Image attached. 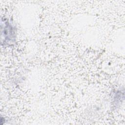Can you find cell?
I'll use <instances>...</instances> for the list:
<instances>
[{"mask_svg": "<svg viewBox=\"0 0 125 125\" xmlns=\"http://www.w3.org/2000/svg\"><path fill=\"white\" fill-rule=\"evenodd\" d=\"M3 27V30L2 29L1 32L3 33V34H1V36H3V39L5 40L12 38V35H13V31L12 29V26L9 24L8 21H5Z\"/></svg>", "mask_w": 125, "mask_h": 125, "instance_id": "cell-1", "label": "cell"}]
</instances>
